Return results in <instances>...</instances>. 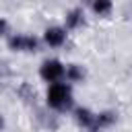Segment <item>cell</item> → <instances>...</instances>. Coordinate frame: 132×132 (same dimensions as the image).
I'll return each instance as SVG.
<instances>
[{"label":"cell","instance_id":"obj_10","mask_svg":"<svg viewBox=\"0 0 132 132\" xmlns=\"http://www.w3.org/2000/svg\"><path fill=\"white\" fill-rule=\"evenodd\" d=\"M8 33H10V23L4 16H0V37H6Z\"/></svg>","mask_w":132,"mask_h":132},{"label":"cell","instance_id":"obj_11","mask_svg":"<svg viewBox=\"0 0 132 132\" xmlns=\"http://www.w3.org/2000/svg\"><path fill=\"white\" fill-rule=\"evenodd\" d=\"M4 128V118H2V113H0V130Z\"/></svg>","mask_w":132,"mask_h":132},{"label":"cell","instance_id":"obj_8","mask_svg":"<svg viewBox=\"0 0 132 132\" xmlns=\"http://www.w3.org/2000/svg\"><path fill=\"white\" fill-rule=\"evenodd\" d=\"M111 124H116V111H109V109L99 111V113H97V120H95V132L105 130V128H109Z\"/></svg>","mask_w":132,"mask_h":132},{"label":"cell","instance_id":"obj_4","mask_svg":"<svg viewBox=\"0 0 132 132\" xmlns=\"http://www.w3.org/2000/svg\"><path fill=\"white\" fill-rule=\"evenodd\" d=\"M66 37H68V31L62 25H50V27H45L41 39L47 47H62L66 43Z\"/></svg>","mask_w":132,"mask_h":132},{"label":"cell","instance_id":"obj_7","mask_svg":"<svg viewBox=\"0 0 132 132\" xmlns=\"http://www.w3.org/2000/svg\"><path fill=\"white\" fill-rule=\"evenodd\" d=\"M85 76H87V72H85V68H82L80 64H68V66H66V76H64L66 82L76 85V82H82Z\"/></svg>","mask_w":132,"mask_h":132},{"label":"cell","instance_id":"obj_9","mask_svg":"<svg viewBox=\"0 0 132 132\" xmlns=\"http://www.w3.org/2000/svg\"><path fill=\"white\" fill-rule=\"evenodd\" d=\"M91 10H93L95 14H99V16H107V14L113 10V4H111L109 0H95V2L91 4Z\"/></svg>","mask_w":132,"mask_h":132},{"label":"cell","instance_id":"obj_2","mask_svg":"<svg viewBox=\"0 0 132 132\" xmlns=\"http://www.w3.org/2000/svg\"><path fill=\"white\" fill-rule=\"evenodd\" d=\"M39 76H41L47 85L62 82L64 76H66V66H64L58 58H47V60H43L41 66H39Z\"/></svg>","mask_w":132,"mask_h":132},{"label":"cell","instance_id":"obj_1","mask_svg":"<svg viewBox=\"0 0 132 132\" xmlns=\"http://www.w3.org/2000/svg\"><path fill=\"white\" fill-rule=\"evenodd\" d=\"M45 103L50 109L54 111H70L72 105H74V97H72V85L62 80V82H54L47 87L45 91Z\"/></svg>","mask_w":132,"mask_h":132},{"label":"cell","instance_id":"obj_3","mask_svg":"<svg viewBox=\"0 0 132 132\" xmlns=\"http://www.w3.org/2000/svg\"><path fill=\"white\" fill-rule=\"evenodd\" d=\"M39 45L41 41L33 35H27V33H12L8 35V47L12 52H39Z\"/></svg>","mask_w":132,"mask_h":132},{"label":"cell","instance_id":"obj_5","mask_svg":"<svg viewBox=\"0 0 132 132\" xmlns=\"http://www.w3.org/2000/svg\"><path fill=\"white\" fill-rule=\"evenodd\" d=\"M72 113H74V120L80 128H85L89 132H95V120H97L95 111H91L89 107H76Z\"/></svg>","mask_w":132,"mask_h":132},{"label":"cell","instance_id":"obj_6","mask_svg":"<svg viewBox=\"0 0 132 132\" xmlns=\"http://www.w3.org/2000/svg\"><path fill=\"white\" fill-rule=\"evenodd\" d=\"M85 25V10L80 6H74L66 12L64 16V29L66 31H74V29H80Z\"/></svg>","mask_w":132,"mask_h":132}]
</instances>
